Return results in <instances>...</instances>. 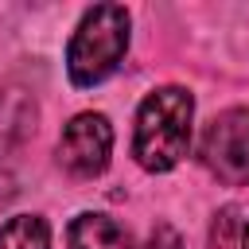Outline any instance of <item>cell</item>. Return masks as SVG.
Segmentation results:
<instances>
[{
	"label": "cell",
	"instance_id": "6da1fadb",
	"mask_svg": "<svg viewBox=\"0 0 249 249\" xmlns=\"http://www.w3.org/2000/svg\"><path fill=\"white\" fill-rule=\"evenodd\" d=\"M191 121L195 97L183 86L152 89L136 109L132 128V156L144 171H171L191 148Z\"/></svg>",
	"mask_w": 249,
	"mask_h": 249
},
{
	"label": "cell",
	"instance_id": "7a4b0ae2",
	"mask_svg": "<svg viewBox=\"0 0 249 249\" xmlns=\"http://www.w3.org/2000/svg\"><path fill=\"white\" fill-rule=\"evenodd\" d=\"M124 51H128V12L121 4H93L66 43V74L82 89L97 86L121 66Z\"/></svg>",
	"mask_w": 249,
	"mask_h": 249
},
{
	"label": "cell",
	"instance_id": "3957f363",
	"mask_svg": "<svg viewBox=\"0 0 249 249\" xmlns=\"http://www.w3.org/2000/svg\"><path fill=\"white\" fill-rule=\"evenodd\" d=\"M202 163L210 175H218L230 187L249 183V109H226L218 113L202 132Z\"/></svg>",
	"mask_w": 249,
	"mask_h": 249
},
{
	"label": "cell",
	"instance_id": "277c9868",
	"mask_svg": "<svg viewBox=\"0 0 249 249\" xmlns=\"http://www.w3.org/2000/svg\"><path fill=\"white\" fill-rule=\"evenodd\" d=\"M113 124L105 113H78L58 136V163L74 179H93L109 167Z\"/></svg>",
	"mask_w": 249,
	"mask_h": 249
},
{
	"label": "cell",
	"instance_id": "5b68a950",
	"mask_svg": "<svg viewBox=\"0 0 249 249\" xmlns=\"http://www.w3.org/2000/svg\"><path fill=\"white\" fill-rule=\"evenodd\" d=\"M35 97L23 89H0V198L16 187V163L35 132Z\"/></svg>",
	"mask_w": 249,
	"mask_h": 249
},
{
	"label": "cell",
	"instance_id": "8992f818",
	"mask_svg": "<svg viewBox=\"0 0 249 249\" xmlns=\"http://www.w3.org/2000/svg\"><path fill=\"white\" fill-rule=\"evenodd\" d=\"M66 245L70 249H132L124 226L113 222L109 214H93V210H86V214H78L70 222Z\"/></svg>",
	"mask_w": 249,
	"mask_h": 249
},
{
	"label": "cell",
	"instance_id": "52a82bcc",
	"mask_svg": "<svg viewBox=\"0 0 249 249\" xmlns=\"http://www.w3.org/2000/svg\"><path fill=\"white\" fill-rule=\"evenodd\" d=\"M0 249H51V230L39 214H16L0 226Z\"/></svg>",
	"mask_w": 249,
	"mask_h": 249
},
{
	"label": "cell",
	"instance_id": "ba28073f",
	"mask_svg": "<svg viewBox=\"0 0 249 249\" xmlns=\"http://www.w3.org/2000/svg\"><path fill=\"white\" fill-rule=\"evenodd\" d=\"M241 249H249V226H245V233H241Z\"/></svg>",
	"mask_w": 249,
	"mask_h": 249
}]
</instances>
